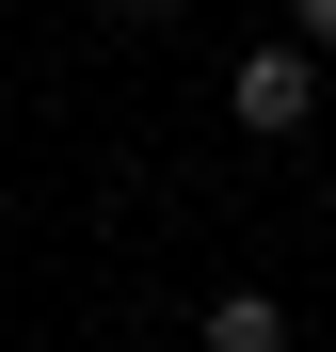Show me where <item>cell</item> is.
Instances as JSON below:
<instances>
[{"mask_svg": "<svg viewBox=\"0 0 336 352\" xmlns=\"http://www.w3.org/2000/svg\"><path fill=\"white\" fill-rule=\"evenodd\" d=\"M224 112H240L256 144H289L304 112H320V48H304V32H256V48H240V80H224Z\"/></svg>", "mask_w": 336, "mask_h": 352, "instance_id": "cell-1", "label": "cell"}, {"mask_svg": "<svg viewBox=\"0 0 336 352\" xmlns=\"http://www.w3.org/2000/svg\"><path fill=\"white\" fill-rule=\"evenodd\" d=\"M272 336H289L272 288H224V305H208V352H272Z\"/></svg>", "mask_w": 336, "mask_h": 352, "instance_id": "cell-2", "label": "cell"}, {"mask_svg": "<svg viewBox=\"0 0 336 352\" xmlns=\"http://www.w3.org/2000/svg\"><path fill=\"white\" fill-rule=\"evenodd\" d=\"M289 32H304V48H320V65H336V0H289Z\"/></svg>", "mask_w": 336, "mask_h": 352, "instance_id": "cell-3", "label": "cell"}, {"mask_svg": "<svg viewBox=\"0 0 336 352\" xmlns=\"http://www.w3.org/2000/svg\"><path fill=\"white\" fill-rule=\"evenodd\" d=\"M128 16H177V0H128Z\"/></svg>", "mask_w": 336, "mask_h": 352, "instance_id": "cell-4", "label": "cell"}]
</instances>
